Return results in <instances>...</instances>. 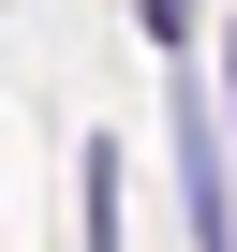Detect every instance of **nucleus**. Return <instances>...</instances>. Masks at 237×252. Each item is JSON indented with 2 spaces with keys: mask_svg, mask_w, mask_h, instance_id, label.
Returning a JSON list of instances; mask_svg holds the SVG:
<instances>
[{
  "mask_svg": "<svg viewBox=\"0 0 237 252\" xmlns=\"http://www.w3.org/2000/svg\"><path fill=\"white\" fill-rule=\"evenodd\" d=\"M178 208H193V252H237V208H222V119L193 89V45H178Z\"/></svg>",
  "mask_w": 237,
  "mask_h": 252,
  "instance_id": "nucleus-1",
  "label": "nucleus"
},
{
  "mask_svg": "<svg viewBox=\"0 0 237 252\" xmlns=\"http://www.w3.org/2000/svg\"><path fill=\"white\" fill-rule=\"evenodd\" d=\"M74 163H89V178H74V222H89V252H118V149H104V134H89V149H74Z\"/></svg>",
  "mask_w": 237,
  "mask_h": 252,
  "instance_id": "nucleus-2",
  "label": "nucleus"
},
{
  "mask_svg": "<svg viewBox=\"0 0 237 252\" xmlns=\"http://www.w3.org/2000/svg\"><path fill=\"white\" fill-rule=\"evenodd\" d=\"M134 15H148V45H163V60L193 45V0H134Z\"/></svg>",
  "mask_w": 237,
  "mask_h": 252,
  "instance_id": "nucleus-3",
  "label": "nucleus"
}]
</instances>
